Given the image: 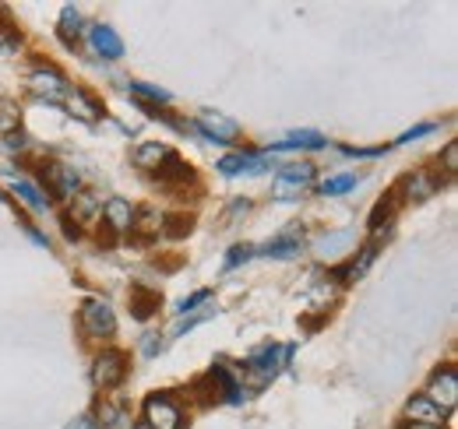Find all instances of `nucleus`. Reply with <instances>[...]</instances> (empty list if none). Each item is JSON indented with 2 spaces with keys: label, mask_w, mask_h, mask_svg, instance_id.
<instances>
[{
  "label": "nucleus",
  "mask_w": 458,
  "mask_h": 429,
  "mask_svg": "<svg viewBox=\"0 0 458 429\" xmlns=\"http://www.w3.org/2000/svg\"><path fill=\"white\" fill-rule=\"evenodd\" d=\"M64 106H67V113H71L74 120H85V123H96L99 113H103V109L92 103V96H85V92H71V88H67V96H64Z\"/></svg>",
  "instance_id": "obj_14"
},
{
  "label": "nucleus",
  "mask_w": 458,
  "mask_h": 429,
  "mask_svg": "<svg viewBox=\"0 0 458 429\" xmlns=\"http://www.w3.org/2000/svg\"><path fill=\"white\" fill-rule=\"evenodd\" d=\"M18 127H21V109H18L14 99H4L0 96V134H11Z\"/></svg>",
  "instance_id": "obj_20"
},
{
  "label": "nucleus",
  "mask_w": 458,
  "mask_h": 429,
  "mask_svg": "<svg viewBox=\"0 0 458 429\" xmlns=\"http://www.w3.org/2000/svg\"><path fill=\"white\" fill-rule=\"evenodd\" d=\"M131 92H138L145 103H156V106H166L170 103V92L166 88H156V85H145V81H134Z\"/></svg>",
  "instance_id": "obj_22"
},
{
  "label": "nucleus",
  "mask_w": 458,
  "mask_h": 429,
  "mask_svg": "<svg viewBox=\"0 0 458 429\" xmlns=\"http://www.w3.org/2000/svg\"><path fill=\"white\" fill-rule=\"evenodd\" d=\"M141 345H145V356H156V352H159V349H156V338H152V334H148V338H145Z\"/></svg>",
  "instance_id": "obj_32"
},
{
  "label": "nucleus",
  "mask_w": 458,
  "mask_h": 429,
  "mask_svg": "<svg viewBox=\"0 0 458 429\" xmlns=\"http://www.w3.org/2000/svg\"><path fill=\"white\" fill-rule=\"evenodd\" d=\"M138 429H148V426H138Z\"/></svg>",
  "instance_id": "obj_34"
},
{
  "label": "nucleus",
  "mask_w": 458,
  "mask_h": 429,
  "mask_svg": "<svg viewBox=\"0 0 458 429\" xmlns=\"http://www.w3.org/2000/svg\"><path fill=\"white\" fill-rule=\"evenodd\" d=\"M345 156L349 159H377V156H385V148H345Z\"/></svg>",
  "instance_id": "obj_27"
},
{
  "label": "nucleus",
  "mask_w": 458,
  "mask_h": 429,
  "mask_svg": "<svg viewBox=\"0 0 458 429\" xmlns=\"http://www.w3.org/2000/svg\"><path fill=\"white\" fill-rule=\"evenodd\" d=\"M47 180H50L54 194H60V198H74V194L81 190L78 172H74L71 165H64V162H47V169H43V183H47Z\"/></svg>",
  "instance_id": "obj_7"
},
{
  "label": "nucleus",
  "mask_w": 458,
  "mask_h": 429,
  "mask_svg": "<svg viewBox=\"0 0 458 429\" xmlns=\"http://www.w3.org/2000/svg\"><path fill=\"white\" fill-rule=\"evenodd\" d=\"M29 85H32L39 96H50V99H64V96H67V81H64V74H57L54 67H36V71L29 74Z\"/></svg>",
  "instance_id": "obj_9"
},
{
  "label": "nucleus",
  "mask_w": 458,
  "mask_h": 429,
  "mask_svg": "<svg viewBox=\"0 0 458 429\" xmlns=\"http://www.w3.org/2000/svg\"><path fill=\"white\" fill-rule=\"evenodd\" d=\"M78 25H81L78 7H64V11H60V32H64V36H71V32H78Z\"/></svg>",
  "instance_id": "obj_24"
},
{
  "label": "nucleus",
  "mask_w": 458,
  "mask_h": 429,
  "mask_svg": "<svg viewBox=\"0 0 458 429\" xmlns=\"http://www.w3.org/2000/svg\"><path fill=\"white\" fill-rule=\"evenodd\" d=\"M156 310H159V296L156 292H148V289H134L131 292V314L138 321H148Z\"/></svg>",
  "instance_id": "obj_17"
},
{
  "label": "nucleus",
  "mask_w": 458,
  "mask_h": 429,
  "mask_svg": "<svg viewBox=\"0 0 458 429\" xmlns=\"http://www.w3.org/2000/svg\"><path fill=\"white\" fill-rule=\"evenodd\" d=\"M427 398L441 408V412H452L458 401V376H455V366H441V370H434L430 376V387H427Z\"/></svg>",
  "instance_id": "obj_2"
},
{
  "label": "nucleus",
  "mask_w": 458,
  "mask_h": 429,
  "mask_svg": "<svg viewBox=\"0 0 458 429\" xmlns=\"http://www.w3.org/2000/svg\"><path fill=\"white\" fill-rule=\"evenodd\" d=\"M11 190H14V194H18V198H21V201L32 208V212L43 214L47 208H50V201H47V198H43V194H39V190L29 183V180H11Z\"/></svg>",
  "instance_id": "obj_18"
},
{
  "label": "nucleus",
  "mask_w": 458,
  "mask_h": 429,
  "mask_svg": "<svg viewBox=\"0 0 458 429\" xmlns=\"http://www.w3.org/2000/svg\"><path fill=\"white\" fill-rule=\"evenodd\" d=\"M92 50L103 60H120L123 56V43L110 25H92Z\"/></svg>",
  "instance_id": "obj_12"
},
{
  "label": "nucleus",
  "mask_w": 458,
  "mask_h": 429,
  "mask_svg": "<svg viewBox=\"0 0 458 429\" xmlns=\"http://www.w3.org/2000/svg\"><path fill=\"white\" fill-rule=\"evenodd\" d=\"M103 214H106V222H110V229L114 232H131V225H134V208L123 201V198H114L106 208H103Z\"/></svg>",
  "instance_id": "obj_15"
},
{
  "label": "nucleus",
  "mask_w": 458,
  "mask_h": 429,
  "mask_svg": "<svg viewBox=\"0 0 458 429\" xmlns=\"http://www.w3.org/2000/svg\"><path fill=\"white\" fill-rule=\"evenodd\" d=\"M445 169H448V176H455V169H458V145L455 141L445 148Z\"/></svg>",
  "instance_id": "obj_29"
},
{
  "label": "nucleus",
  "mask_w": 458,
  "mask_h": 429,
  "mask_svg": "<svg viewBox=\"0 0 458 429\" xmlns=\"http://www.w3.org/2000/svg\"><path fill=\"white\" fill-rule=\"evenodd\" d=\"M180 423H183V412L170 394H152L145 401V426L148 429H180Z\"/></svg>",
  "instance_id": "obj_1"
},
{
  "label": "nucleus",
  "mask_w": 458,
  "mask_h": 429,
  "mask_svg": "<svg viewBox=\"0 0 458 429\" xmlns=\"http://www.w3.org/2000/svg\"><path fill=\"white\" fill-rule=\"evenodd\" d=\"M318 176V169L310 165V162H289L279 169V183H276V198H289V194H296V190H303L310 180Z\"/></svg>",
  "instance_id": "obj_5"
},
{
  "label": "nucleus",
  "mask_w": 458,
  "mask_h": 429,
  "mask_svg": "<svg viewBox=\"0 0 458 429\" xmlns=\"http://www.w3.org/2000/svg\"><path fill=\"white\" fill-rule=\"evenodd\" d=\"M434 130V123H423V127H412V130H405L399 138V145H409V141H416V138H427Z\"/></svg>",
  "instance_id": "obj_26"
},
{
  "label": "nucleus",
  "mask_w": 458,
  "mask_h": 429,
  "mask_svg": "<svg viewBox=\"0 0 458 429\" xmlns=\"http://www.w3.org/2000/svg\"><path fill=\"white\" fill-rule=\"evenodd\" d=\"M198 130H201L208 141H216V145H233V141L240 138V123H233V120L219 116V113H201Z\"/></svg>",
  "instance_id": "obj_6"
},
{
  "label": "nucleus",
  "mask_w": 458,
  "mask_h": 429,
  "mask_svg": "<svg viewBox=\"0 0 458 429\" xmlns=\"http://www.w3.org/2000/svg\"><path fill=\"white\" fill-rule=\"evenodd\" d=\"M81 331H85L89 338H110L116 331L114 310H110L106 303H99V299H89V303L81 307Z\"/></svg>",
  "instance_id": "obj_3"
},
{
  "label": "nucleus",
  "mask_w": 458,
  "mask_h": 429,
  "mask_svg": "<svg viewBox=\"0 0 458 429\" xmlns=\"http://www.w3.org/2000/svg\"><path fill=\"white\" fill-rule=\"evenodd\" d=\"M318 190H321V194H328V198H335V194H349V190H356V176L343 172V176L321 180V183H318Z\"/></svg>",
  "instance_id": "obj_21"
},
{
  "label": "nucleus",
  "mask_w": 458,
  "mask_h": 429,
  "mask_svg": "<svg viewBox=\"0 0 458 429\" xmlns=\"http://www.w3.org/2000/svg\"><path fill=\"white\" fill-rule=\"evenodd\" d=\"M374 257H377V247H367V250H363V254H360V257H356V261L343 271V278H345V282H352V278L367 274V268H370V261H374Z\"/></svg>",
  "instance_id": "obj_23"
},
{
  "label": "nucleus",
  "mask_w": 458,
  "mask_h": 429,
  "mask_svg": "<svg viewBox=\"0 0 458 429\" xmlns=\"http://www.w3.org/2000/svg\"><path fill=\"white\" fill-rule=\"evenodd\" d=\"M405 419H412V423H423V426H441V419H445V412L427 398V394H412L409 401H405Z\"/></svg>",
  "instance_id": "obj_10"
},
{
  "label": "nucleus",
  "mask_w": 458,
  "mask_h": 429,
  "mask_svg": "<svg viewBox=\"0 0 458 429\" xmlns=\"http://www.w3.org/2000/svg\"><path fill=\"white\" fill-rule=\"evenodd\" d=\"M67 429H96V419H92V416H78Z\"/></svg>",
  "instance_id": "obj_31"
},
{
  "label": "nucleus",
  "mask_w": 458,
  "mask_h": 429,
  "mask_svg": "<svg viewBox=\"0 0 458 429\" xmlns=\"http://www.w3.org/2000/svg\"><path fill=\"white\" fill-rule=\"evenodd\" d=\"M283 148H325V138L318 130H296V134H289L286 141L272 145V152H283Z\"/></svg>",
  "instance_id": "obj_19"
},
{
  "label": "nucleus",
  "mask_w": 458,
  "mask_h": 429,
  "mask_svg": "<svg viewBox=\"0 0 458 429\" xmlns=\"http://www.w3.org/2000/svg\"><path fill=\"white\" fill-rule=\"evenodd\" d=\"M71 214H74V222H96L99 218V198L92 190H78L71 198Z\"/></svg>",
  "instance_id": "obj_16"
},
{
  "label": "nucleus",
  "mask_w": 458,
  "mask_h": 429,
  "mask_svg": "<svg viewBox=\"0 0 458 429\" xmlns=\"http://www.w3.org/2000/svg\"><path fill=\"white\" fill-rule=\"evenodd\" d=\"M205 299H208V289H198V292H194L191 299H183L176 310H180V314H187V310H194V307H198V303H205Z\"/></svg>",
  "instance_id": "obj_28"
},
{
  "label": "nucleus",
  "mask_w": 458,
  "mask_h": 429,
  "mask_svg": "<svg viewBox=\"0 0 458 429\" xmlns=\"http://www.w3.org/2000/svg\"><path fill=\"white\" fill-rule=\"evenodd\" d=\"M265 169H268V162L261 159V156H254V152H233L226 159H219V172L223 176H236V172L254 176V172H265Z\"/></svg>",
  "instance_id": "obj_8"
},
{
  "label": "nucleus",
  "mask_w": 458,
  "mask_h": 429,
  "mask_svg": "<svg viewBox=\"0 0 458 429\" xmlns=\"http://www.w3.org/2000/svg\"><path fill=\"white\" fill-rule=\"evenodd\" d=\"M409 429H441V426H423V423H412Z\"/></svg>",
  "instance_id": "obj_33"
},
{
  "label": "nucleus",
  "mask_w": 458,
  "mask_h": 429,
  "mask_svg": "<svg viewBox=\"0 0 458 429\" xmlns=\"http://www.w3.org/2000/svg\"><path fill=\"white\" fill-rule=\"evenodd\" d=\"M173 156H176V152L166 148V145H141V148L134 152V165L145 169V172H159Z\"/></svg>",
  "instance_id": "obj_13"
},
{
  "label": "nucleus",
  "mask_w": 458,
  "mask_h": 429,
  "mask_svg": "<svg viewBox=\"0 0 458 429\" xmlns=\"http://www.w3.org/2000/svg\"><path fill=\"white\" fill-rule=\"evenodd\" d=\"M434 190H437V180H430V172H423V169L420 172H409L399 183V194L405 201H427Z\"/></svg>",
  "instance_id": "obj_11"
},
{
  "label": "nucleus",
  "mask_w": 458,
  "mask_h": 429,
  "mask_svg": "<svg viewBox=\"0 0 458 429\" xmlns=\"http://www.w3.org/2000/svg\"><path fill=\"white\" fill-rule=\"evenodd\" d=\"M250 257V250L247 247H233L229 250V257H226V268H240V261H247Z\"/></svg>",
  "instance_id": "obj_30"
},
{
  "label": "nucleus",
  "mask_w": 458,
  "mask_h": 429,
  "mask_svg": "<svg viewBox=\"0 0 458 429\" xmlns=\"http://www.w3.org/2000/svg\"><path fill=\"white\" fill-rule=\"evenodd\" d=\"M123 370H127L123 352H116V349H103V352L96 356V363H92V380H96L99 387H116V383L123 380Z\"/></svg>",
  "instance_id": "obj_4"
},
{
  "label": "nucleus",
  "mask_w": 458,
  "mask_h": 429,
  "mask_svg": "<svg viewBox=\"0 0 458 429\" xmlns=\"http://www.w3.org/2000/svg\"><path fill=\"white\" fill-rule=\"evenodd\" d=\"M392 201H395V194H388V198H381V201H377V212L370 214V229H377V225H381V218H388V214H392Z\"/></svg>",
  "instance_id": "obj_25"
}]
</instances>
